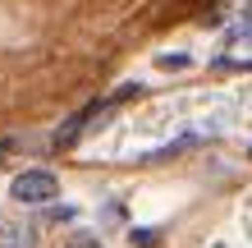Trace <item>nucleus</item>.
I'll return each instance as SVG.
<instances>
[{"label":"nucleus","mask_w":252,"mask_h":248,"mask_svg":"<svg viewBox=\"0 0 252 248\" xmlns=\"http://www.w3.org/2000/svg\"><path fill=\"white\" fill-rule=\"evenodd\" d=\"M160 69H188V55H160Z\"/></svg>","instance_id":"obj_4"},{"label":"nucleus","mask_w":252,"mask_h":248,"mask_svg":"<svg viewBox=\"0 0 252 248\" xmlns=\"http://www.w3.org/2000/svg\"><path fill=\"white\" fill-rule=\"evenodd\" d=\"M128 244H133V248H156V244H160V230L138 225V230H128Z\"/></svg>","instance_id":"obj_3"},{"label":"nucleus","mask_w":252,"mask_h":248,"mask_svg":"<svg viewBox=\"0 0 252 248\" xmlns=\"http://www.w3.org/2000/svg\"><path fill=\"white\" fill-rule=\"evenodd\" d=\"M0 248H37V230L23 221H0Z\"/></svg>","instance_id":"obj_2"},{"label":"nucleus","mask_w":252,"mask_h":248,"mask_svg":"<svg viewBox=\"0 0 252 248\" xmlns=\"http://www.w3.org/2000/svg\"><path fill=\"white\" fill-rule=\"evenodd\" d=\"M9 198L14 202H28V207H46V202L60 198V179H55L51 170H23V175H14Z\"/></svg>","instance_id":"obj_1"},{"label":"nucleus","mask_w":252,"mask_h":248,"mask_svg":"<svg viewBox=\"0 0 252 248\" xmlns=\"http://www.w3.org/2000/svg\"><path fill=\"white\" fill-rule=\"evenodd\" d=\"M179 5H188V0H179Z\"/></svg>","instance_id":"obj_5"}]
</instances>
